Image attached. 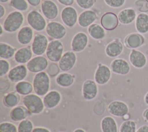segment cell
Wrapping results in <instances>:
<instances>
[{
  "label": "cell",
  "instance_id": "cell-34",
  "mask_svg": "<svg viewBox=\"0 0 148 132\" xmlns=\"http://www.w3.org/2000/svg\"><path fill=\"white\" fill-rule=\"evenodd\" d=\"M15 90L20 96H25L32 93L34 90L33 85L31 82L24 80L16 83Z\"/></svg>",
  "mask_w": 148,
  "mask_h": 132
},
{
  "label": "cell",
  "instance_id": "cell-43",
  "mask_svg": "<svg viewBox=\"0 0 148 132\" xmlns=\"http://www.w3.org/2000/svg\"><path fill=\"white\" fill-rule=\"evenodd\" d=\"M103 1L106 5L112 8H121L124 5L125 2V0H103Z\"/></svg>",
  "mask_w": 148,
  "mask_h": 132
},
{
  "label": "cell",
  "instance_id": "cell-29",
  "mask_svg": "<svg viewBox=\"0 0 148 132\" xmlns=\"http://www.w3.org/2000/svg\"><path fill=\"white\" fill-rule=\"evenodd\" d=\"M135 28L140 34H146L148 32V14L139 13L135 19Z\"/></svg>",
  "mask_w": 148,
  "mask_h": 132
},
{
  "label": "cell",
  "instance_id": "cell-6",
  "mask_svg": "<svg viewBox=\"0 0 148 132\" xmlns=\"http://www.w3.org/2000/svg\"><path fill=\"white\" fill-rule=\"evenodd\" d=\"M45 30L47 35L53 39L60 40L66 34L65 27L61 23L56 21L48 23Z\"/></svg>",
  "mask_w": 148,
  "mask_h": 132
},
{
  "label": "cell",
  "instance_id": "cell-25",
  "mask_svg": "<svg viewBox=\"0 0 148 132\" xmlns=\"http://www.w3.org/2000/svg\"><path fill=\"white\" fill-rule=\"evenodd\" d=\"M33 29L28 25L21 27L17 35V39L19 43L22 45H27L31 43L34 39Z\"/></svg>",
  "mask_w": 148,
  "mask_h": 132
},
{
  "label": "cell",
  "instance_id": "cell-24",
  "mask_svg": "<svg viewBox=\"0 0 148 132\" xmlns=\"http://www.w3.org/2000/svg\"><path fill=\"white\" fill-rule=\"evenodd\" d=\"M33 52L31 46L22 47L17 49L14 56V59L19 64H27L32 58Z\"/></svg>",
  "mask_w": 148,
  "mask_h": 132
},
{
  "label": "cell",
  "instance_id": "cell-15",
  "mask_svg": "<svg viewBox=\"0 0 148 132\" xmlns=\"http://www.w3.org/2000/svg\"><path fill=\"white\" fill-rule=\"evenodd\" d=\"M40 9L44 17L48 20H54L58 15L59 10L57 4L52 0H43Z\"/></svg>",
  "mask_w": 148,
  "mask_h": 132
},
{
  "label": "cell",
  "instance_id": "cell-51",
  "mask_svg": "<svg viewBox=\"0 0 148 132\" xmlns=\"http://www.w3.org/2000/svg\"><path fill=\"white\" fill-rule=\"evenodd\" d=\"M73 132H86V131L82 128H77V129H76L75 130H74Z\"/></svg>",
  "mask_w": 148,
  "mask_h": 132
},
{
  "label": "cell",
  "instance_id": "cell-41",
  "mask_svg": "<svg viewBox=\"0 0 148 132\" xmlns=\"http://www.w3.org/2000/svg\"><path fill=\"white\" fill-rule=\"evenodd\" d=\"M60 67L56 63H52L47 68V74L51 77L57 76L60 73Z\"/></svg>",
  "mask_w": 148,
  "mask_h": 132
},
{
  "label": "cell",
  "instance_id": "cell-31",
  "mask_svg": "<svg viewBox=\"0 0 148 132\" xmlns=\"http://www.w3.org/2000/svg\"><path fill=\"white\" fill-rule=\"evenodd\" d=\"M20 100V95L16 91H12L4 95L2 99V102L5 107L13 108L18 105Z\"/></svg>",
  "mask_w": 148,
  "mask_h": 132
},
{
  "label": "cell",
  "instance_id": "cell-18",
  "mask_svg": "<svg viewBox=\"0 0 148 132\" xmlns=\"http://www.w3.org/2000/svg\"><path fill=\"white\" fill-rule=\"evenodd\" d=\"M117 16L113 12H109L103 14L100 19V23L102 27L107 31L115 30L119 25Z\"/></svg>",
  "mask_w": 148,
  "mask_h": 132
},
{
  "label": "cell",
  "instance_id": "cell-23",
  "mask_svg": "<svg viewBox=\"0 0 148 132\" xmlns=\"http://www.w3.org/2000/svg\"><path fill=\"white\" fill-rule=\"evenodd\" d=\"M97 19V13L92 10L88 9L82 12L78 17L77 23L82 28L88 27Z\"/></svg>",
  "mask_w": 148,
  "mask_h": 132
},
{
  "label": "cell",
  "instance_id": "cell-14",
  "mask_svg": "<svg viewBox=\"0 0 148 132\" xmlns=\"http://www.w3.org/2000/svg\"><path fill=\"white\" fill-rule=\"evenodd\" d=\"M88 43L87 35L82 31L77 32L72 38L71 43L72 50L75 53H79L83 51L87 47Z\"/></svg>",
  "mask_w": 148,
  "mask_h": 132
},
{
  "label": "cell",
  "instance_id": "cell-3",
  "mask_svg": "<svg viewBox=\"0 0 148 132\" xmlns=\"http://www.w3.org/2000/svg\"><path fill=\"white\" fill-rule=\"evenodd\" d=\"M22 102L31 114L39 115L42 113L45 108L43 99L36 94H30L23 97Z\"/></svg>",
  "mask_w": 148,
  "mask_h": 132
},
{
  "label": "cell",
  "instance_id": "cell-52",
  "mask_svg": "<svg viewBox=\"0 0 148 132\" xmlns=\"http://www.w3.org/2000/svg\"><path fill=\"white\" fill-rule=\"evenodd\" d=\"M0 28H1V31H0V36H1L2 35V34H3V31H5V30H4V28H3V25L1 24H0Z\"/></svg>",
  "mask_w": 148,
  "mask_h": 132
},
{
  "label": "cell",
  "instance_id": "cell-33",
  "mask_svg": "<svg viewBox=\"0 0 148 132\" xmlns=\"http://www.w3.org/2000/svg\"><path fill=\"white\" fill-rule=\"evenodd\" d=\"M17 49L10 45L1 42H0V58L8 60L14 56Z\"/></svg>",
  "mask_w": 148,
  "mask_h": 132
},
{
  "label": "cell",
  "instance_id": "cell-22",
  "mask_svg": "<svg viewBox=\"0 0 148 132\" xmlns=\"http://www.w3.org/2000/svg\"><path fill=\"white\" fill-rule=\"evenodd\" d=\"M145 42L144 36L140 33H131L128 34L124 39V45L131 49H136L142 46Z\"/></svg>",
  "mask_w": 148,
  "mask_h": 132
},
{
  "label": "cell",
  "instance_id": "cell-21",
  "mask_svg": "<svg viewBox=\"0 0 148 132\" xmlns=\"http://www.w3.org/2000/svg\"><path fill=\"white\" fill-rule=\"evenodd\" d=\"M123 44L119 39L116 38L106 45L105 52L108 57L110 58H116L123 53Z\"/></svg>",
  "mask_w": 148,
  "mask_h": 132
},
{
  "label": "cell",
  "instance_id": "cell-8",
  "mask_svg": "<svg viewBox=\"0 0 148 132\" xmlns=\"http://www.w3.org/2000/svg\"><path fill=\"white\" fill-rule=\"evenodd\" d=\"M47 38L42 34H36L32 40L31 49L36 56H42L46 53L47 46L49 45Z\"/></svg>",
  "mask_w": 148,
  "mask_h": 132
},
{
  "label": "cell",
  "instance_id": "cell-46",
  "mask_svg": "<svg viewBox=\"0 0 148 132\" xmlns=\"http://www.w3.org/2000/svg\"><path fill=\"white\" fill-rule=\"evenodd\" d=\"M27 1L31 6L36 7L39 6L40 4H41L42 0H27Z\"/></svg>",
  "mask_w": 148,
  "mask_h": 132
},
{
  "label": "cell",
  "instance_id": "cell-55",
  "mask_svg": "<svg viewBox=\"0 0 148 132\" xmlns=\"http://www.w3.org/2000/svg\"><path fill=\"white\" fill-rule=\"evenodd\" d=\"M58 132H64V131H58Z\"/></svg>",
  "mask_w": 148,
  "mask_h": 132
},
{
  "label": "cell",
  "instance_id": "cell-37",
  "mask_svg": "<svg viewBox=\"0 0 148 132\" xmlns=\"http://www.w3.org/2000/svg\"><path fill=\"white\" fill-rule=\"evenodd\" d=\"M34 128L33 123L28 119L20 122L17 126L18 132H32Z\"/></svg>",
  "mask_w": 148,
  "mask_h": 132
},
{
  "label": "cell",
  "instance_id": "cell-2",
  "mask_svg": "<svg viewBox=\"0 0 148 132\" xmlns=\"http://www.w3.org/2000/svg\"><path fill=\"white\" fill-rule=\"evenodd\" d=\"M24 17L23 14L19 11L11 12L4 20L3 27L6 32L13 33L20 30L24 23Z\"/></svg>",
  "mask_w": 148,
  "mask_h": 132
},
{
  "label": "cell",
  "instance_id": "cell-45",
  "mask_svg": "<svg viewBox=\"0 0 148 132\" xmlns=\"http://www.w3.org/2000/svg\"><path fill=\"white\" fill-rule=\"evenodd\" d=\"M32 132H51L50 130L44 127H35L34 128Z\"/></svg>",
  "mask_w": 148,
  "mask_h": 132
},
{
  "label": "cell",
  "instance_id": "cell-32",
  "mask_svg": "<svg viewBox=\"0 0 148 132\" xmlns=\"http://www.w3.org/2000/svg\"><path fill=\"white\" fill-rule=\"evenodd\" d=\"M89 35L95 40L103 39L105 35V30L101 25L97 23H93L90 25L87 29Z\"/></svg>",
  "mask_w": 148,
  "mask_h": 132
},
{
  "label": "cell",
  "instance_id": "cell-11",
  "mask_svg": "<svg viewBox=\"0 0 148 132\" xmlns=\"http://www.w3.org/2000/svg\"><path fill=\"white\" fill-rule=\"evenodd\" d=\"M107 109L110 114L117 118H123L129 112L128 105L120 100L112 101L108 104Z\"/></svg>",
  "mask_w": 148,
  "mask_h": 132
},
{
  "label": "cell",
  "instance_id": "cell-38",
  "mask_svg": "<svg viewBox=\"0 0 148 132\" xmlns=\"http://www.w3.org/2000/svg\"><path fill=\"white\" fill-rule=\"evenodd\" d=\"M0 132H18V129L14 123L3 122L0 124Z\"/></svg>",
  "mask_w": 148,
  "mask_h": 132
},
{
  "label": "cell",
  "instance_id": "cell-47",
  "mask_svg": "<svg viewBox=\"0 0 148 132\" xmlns=\"http://www.w3.org/2000/svg\"><path fill=\"white\" fill-rule=\"evenodd\" d=\"M136 132H148V124H145L137 129Z\"/></svg>",
  "mask_w": 148,
  "mask_h": 132
},
{
  "label": "cell",
  "instance_id": "cell-48",
  "mask_svg": "<svg viewBox=\"0 0 148 132\" xmlns=\"http://www.w3.org/2000/svg\"><path fill=\"white\" fill-rule=\"evenodd\" d=\"M6 13L5 8L2 5V4H0V19L3 18Z\"/></svg>",
  "mask_w": 148,
  "mask_h": 132
},
{
  "label": "cell",
  "instance_id": "cell-19",
  "mask_svg": "<svg viewBox=\"0 0 148 132\" xmlns=\"http://www.w3.org/2000/svg\"><path fill=\"white\" fill-rule=\"evenodd\" d=\"M129 60L131 64L138 69L145 67L147 61L146 55L137 49H132L129 54Z\"/></svg>",
  "mask_w": 148,
  "mask_h": 132
},
{
  "label": "cell",
  "instance_id": "cell-40",
  "mask_svg": "<svg viewBox=\"0 0 148 132\" xmlns=\"http://www.w3.org/2000/svg\"><path fill=\"white\" fill-rule=\"evenodd\" d=\"M75 2L80 8L88 10L94 6L96 0H75Z\"/></svg>",
  "mask_w": 148,
  "mask_h": 132
},
{
  "label": "cell",
  "instance_id": "cell-4",
  "mask_svg": "<svg viewBox=\"0 0 148 132\" xmlns=\"http://www.w3.org/2000/svg\"><path fill=\"white\" fill-rule=\"evenodd\" d=\"M64 45L60 40L53 39L49 42L46 52L47 58L52 63H58L64 54Z\"/></svg>",
  "mask_w": 148,
  "mask_h": 132
},
{
  "label": "cell",
  "instance_id": "cell-16",
  "mask_svg": "<svg viewBox=\"0 0 148 132\" xmlns=\"http://www.w3.org/2000/svg\"><path fill=\"white\" fill-rule=\"evenodd\" d=\"M28 69L24 64H19L12 68L8 74L9 80L13 83H18L24 80L28 75Z\"/></svg>",
  "mask_w": 148,
  "mask_h": 132
},
{
  "label": "cell",
  "instance_id": "cell-50",
  "mask_svg": "<svg viewBox=\"0 0 148 132\" xmlns=\"http://www.w3.org/2000/svg\"><path fill=\"white\" fill-rule=\"evenodd\" d=\"M144 101H145V103L148 105V91L145 94V97H144Z\"/></svg>",
  "mask_w": 148,
  "mask_h": 132
},
{
  "label": "cell",
  "instance_id": "cell-26",
  "mask_svg": "<svg viewBox=\"0 0 148 132\" xmlns=\"http://www.w3.org/2000/svg\"><path fill=\"white\" fill-rule=\"evenodd\" d=\"M29 113L30 112L24 105H17L11 109L9 116L14 122H21L27 119Z\"/></svg>",
  "mask_w": 148,
  "mask_h": 132
},
{
  "label": "cell",
  "instance_id": "cell-35",
  "mask_svg": "<svg viewBox=\"0 0 148 132\" xmlns=\"http://www.w3.org/2000/svg\"><path fill=\"white\" fill-rule=\"evenodd\" d=\"M136 122L130 119L123 122L119 127V132H136Z\"/></svg>",
  "mask_w": 148,
  "mask_h": 132
},
{
  "label": "cell",
  "instance_id": "cell-44",
  "mask_svg": "<svg viewBox=\"0 0 148 132\" xmlns=\"http://www.w3.org/2000/svg\"><path fill=\"white\" fill-rule=\"evenodd\" d=\"M60 4L65 6H72L75 0H57Z\"/></svg>",
  "mask_w": 148,
  "mask_h": 132
},
{
  "label": "cell",
  "instance_id": "cell-27",
  "mask_svg": "<svg viewBox=\"0 0 148 132\" xmlns=\"http://www.w3.org/2000/svg\"><path fill=\"white\" fill-rule=\"evenodd\" d=\"M119 22L124 25L132 23L136 18L135 10L131 8H125L121 10L117 15Z\"/></svg>",
  "mask_w": 148,
  "mask_h": 132
},
{
  "label": "cell",
  "instance_id": "cell-39",
  "mask_svg": "<svg viewBox=\"0 0 148 132\" xmlns=\"http://www.w3.org/2000/svg\"><path fill=\"white\" fill-rule=\"evenodd\" d=\"M10 69V64L7 60H0V77H3L8 74Z\"/></svg>",
  "mask_w": 148,
  "mask_h": 132
},
{
  "label": "cell",
  "instance_id": "cell-1",
  "mask_svg": "<svg viewBox=\"0 0 148 132\" xmlns=\"http://www.w3.org/2000/svg\"><path fill=\"white\" fill-rule=\"evenodd\" d=\"M32 85L35 94L40 97L45 96L50 90V76L45 71L35 74L33 78Z\"/></svg>",
  "mask_w": 148,
  "mask_h": 132
},
{
  "label": "cell",
  "instance_id": "cell-20",
  "mask_svg": "<svg viewBox=\"0 0 148 132\" xmlns=\"http://www.w3.org/2000/svg\"><path fill=\"white\" fill-rule=\"evenodd\" d=\"M62 100L61 93L56 90L49 91L43 97V101L45 108L53 109L57 107Z\"/></svg>",
  "mask_w": 148,
  "mask_h": 132
},
{
  "label": "cell",
  "instance_id": "cell-49",
  "mask_svg": "<svg viewBox=\"0 0 148 132\" xmlns=\"http://www.w3.org/2000/svg\"><path fill=\"white\" fill-rule=\"evenodd\" d=\"M142 117L148 123V108L143 111L142 113Z\"/></svg>",
  "mask_w": 148,
  "mask_h": 132
},
{
  "label": "cell",
  "instance_id": "cell-13",
  "mask_svg": "<svg viewBox=\"0 0 148 132\" xmlns=\"http://www.w3.org/2000/svg\"><path fill=\"white\" fill-rule=\"evenodd\" d=\"M97 83L92 79L86 80L82 87V96L83 98L87 101L94 100L98 94V87Z\"/></svg>",
  "mask_w": 148,
  "mask_h": 132
},
{
  "label": "cell",
  "instance_id": "cell-36",
  "mask_svg": "<svg viewBox=\"0 0 148 132\" xmlns=\"http://www.w3.org/2000/svg\"><path fill=\"white\" fill-rule=\"evenodd\" d=\"M27 0H10V6L19 12H25L29 8Z\"/></svg>",
  "mask_w": 148,
  "mask_h": 132
},
{
  "label": "cell",
  "instance_id": "cell-10",
  "mask_svg": "<svg viewBox=\"0 0 148 132\" xmlns=\"http://www.w3.org/2000/svg\"><path fill=\"white\" fill-rule=\"evenodd\" d=\"M112 76V71L107 65L99 64L94 73V80L99 85H104L108 83Z\"/></svg>",
  "mask_w": 148,
  "mask_h": 132
},
{
  "label": "cell",
  "instance_id": "cell-7",
  "mask_svg": "<svg viewBox=\"0 0 148 132\" xmlns=\"http://www.w3.org/2000/svg\"><path fill=\"white\" fill-rule=\"evenodd\" d=\"M48 59L43 56H36L26 64L28 71L35 74L44 71L48 67Z\"/></svg>",
  "mask_w": 148,
  "mask_h": 132
},
{
  "label": "cell",
  "instance_id": "cell-9",
  "mask_svg": "<svg viewBox=\"0 0 148 132\" xmlns=\"http://www.w3.org/2000/svg\"><path fill=\"white\" fill-rule=\"evenodd\" d=\"M78 17L77 10L72 6H65L61 12V20L69 28H72L76 25Z\"/></svg>",
  "mask_w": 148,
  "mask_h": 132
},
{
  "label": "cell",
  "instance_id": "cell-30",
  "mask_svg": "<svg viewBox=\"0 0 148 132\" xmlns=\"http://www.w3.org/2000/svg\"><path fill=\"white\" fill-rule=\"evenodd\" d=\"M75 78V75L66 72H64L60 73L56 76V82L59 86L66 88L73 84Z\"/></svg>",
  "mask_w": 148,
  "mask_h": 132
},
{
  "label": "cell",
  "instance_id": "cell-53",
  "mask_svg": "<svg viewBox=\"0 0 148 132\" xmlns=\"http://www.w3.org/2000/svg\"><path fill=\"white\" fill-rule=\"evenodd\" d=\"M9 1H10V0H0V2L1 3H6V2H9Z\"/></svg>",
  "mask_w": 148,
  "mask_h": 132
},
{
  "label": "cell",
  "instance_id": "cell-42",
  "mask_svg": "<svg viewBox=\"0 0 148 132\" xmlns=\"http://www.w3.org/2000/svg\"><path fill=\"white\" fill-rule=\"evenodd\" d=\"M135 5L140 13L148 12V2L145 0H136Z\"/></svg>",
  "mask_w": 148,
  "mask_h": 132
},
{
  "label": "cell",
  "instance_id": "cell-54",
  "mask_svg": "<svg viewBox=\"0 0 148 132\" xmlns=\"http://www.w3.org/2000/svg\"><path fill=\"white\" fill-rule=\"evenodd\" d=\"M145 1H147V2H148V0H145Z\"/></svg>",
  "mask_w": 148,
  "mask_h": 132
},
{
  "label": "cell",
  "instance_id": "cell-12",
  "mask_svg": "<svg viewBox=\"0 0 148 132\" xmlns=\"http://www.w3.org/2000/svg\"><path fill=\"white\" fill-rule=\"evenodd\" d=\"M77 61V56L72 50L65 52L60 61L58 62V66L61 71L68 72L71 70L75 65Z\"/></svg>",
  "mask_w": 148,
  "mask_h": 132
},
{
  "label": "cell",
  "instance_id": "cell-5",
  "mask_svg": "<svg viewBox=\"0 0 148 132\" xmlns=\"http://www.w3.org/2000/svg\"><path fill=\"white\" fill-rule=\"evenodd\" d=\"M27 21L29 26L38 32L46 29L47 24L44 16L36 10H32L28 13Z\"/></svg>",
  "mask_w": 148,
  "mask_h": 132
},
{
  "label": "cell",
  "instance_id": "cell-17",
  "mask_svg": "<svg viewBox=\"0 0 148 132\" xmlns=\"http://www.w3.org/2000/svg\"><path fill=\"white\" fill-rule=\"evenodd\" d=\"M110 68L112 72L120 75H126L129 74L131 70L128 62L121 58L114 59L110 63Z\"/></svg>",
  "mask_w": 148,
  "mask_h": 132
},
{
  "label": "cell",
  "instance_id": "cell-28",
  "mask_svg": "<svg viewBox=\"0 0 148 132\" xmlns=\"http://www.w3.org/2000/svg\"><path fill=\"white\" fill-rule=\"evenodd\" d=\"M102 132H118V125L116 120L110 116L103 117L101 121Z\"/></svg>",
  "mask_w": 148,
  "mask_h": 132
}]
</instances>
